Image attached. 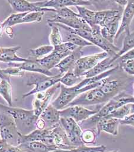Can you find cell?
I'll return each instance as SVG.
<instances>
[{"label":"cell","instance_id":"obj_18","mask_svg":"<svg viewBox=\"0 0 134 152\" xmlns=\"http://www.w3.org/2000/svg\"><path fill=\"white\" fill-rule=\"evenodd\" d=\"M13 11L17 13H25L32 12H54L56 11L53 8H40L35 6L33 2L25 0H10L8 1Z\"/></svg>","mask_w":134,"mask_h":152},{"label":"cell","instance_id":"obj_27","mask_svg":"<svg viewBox=\"0 0 134 152\" xmlns=\"http://www.w3.org/2000/svg\"><path fill=\"white\" fill-rule=\"evenodd\" d=\"M0 96L5 100L9 107H12V87L11 81L1 80Z\"/></svg>","mask_w":134,"mask_h":152},{"label":"cell","instance_id":"obj_50","mask_svg":"<svg viewBox=\"0 0 134 152\" xmlns=\"http://www.w3.org/2000/svg\"><path fill=\"white\" fill-rule=\"evenodd\" d=\"M1 48L0 47V56H1Z\"/></svg>","mask_w":134,"mask_h":152},{"label":"cell","instance_id":"obj_21","mask_svg":"<svg viewBox=\"0 0 134 152\" xmlns=\"http://www.w3.org/2000/svg\"><path fill=\"white\" fill-rule=\"evenodd\" d=\"M21 49L19 46L11 48H1V53L0 56V61L7 63H24L30 60V58H26L19 57L17 51Z\"/></svg>","mask_w":134,"mask_h":152},{"label":"cell","instance_id":"obj_45","mask_svg":"<svg viewBox=\"0 0 134 152\" xmlns=\"http://www.w3.org/2000/svg\"><path fill=\"white\" fill-rule=\"evenodd\" d=\"M0 79H1V80H8V81H11L10 77L5 75L3 72L2 69H1V68H0Z\"/></svg>","mask_w":134,"mask_h":152},{"label":"cell","instance_id":"obj_3","mask_svg":"<svg viewBox=\"0 0 134 152\" xmlns=\"http://www.w3.org/2000/svg\"><path fill=\"white\" fill-rule=\"evenodd\" d=\"M77 48L70 42H63L54 47L53 52L47 56L35 60L45 68L50 71L56 66L63 58L66 57Z\"/></svg>","mask_w":134,"mask_h":152},{"label":"cell","instance_id":"obj_19","mask_svg":"<svg viewBox=\"0 0 134 152\" xmlns=\"http://www.w3.org/2000/svg\"><path fill=\"white\" fill-rule=\"evenodd\" d=\"M9 66L12 67H19L24 71L32 72L33 73H37L45 76H53V74L48 69L45 68L39 63H37L35 60H32L30 58V60L24 63H8Z\"/></svg>","mask_w":134,"mask_h":152},{"label":"cell","instance_id":"obj_12","mask_svg":"<svg viewBox=\"0 0 134 152\" xmlns=\"http://www.w3.org/2000/svg\"><path fill=\"white\" fill-rule=\"evenodd\" d=\"M98 111L99 110H90L81 105H74L60 110L59 115L61 118H70L78 123L89 119Z\"/></svg>","mask_w":134,"mask_h":152},{"label":"cell","instance_id":"obj_48","mask_svg":"<svg viewBox=\"0 0 134 152\" xmlns=\"http://www.w3.org/2000/svg\"><path fill=\"white\" fill-rule=\"evenodd\" d=\"M50 152H73L71 150H63V149H56L55 151Z\"/></svg>","mask_w":134,"mask_h":152},{"label":"cell","instance_id":"obj_31","mask_svg":"<svg viewBox=\"0 0 134 152\" xmlns=\"http://www.w3.org/2000/svg\"><path fill=\"white\" fill-rule=\"evenodd\" d=\"M54 49V47L51 45H43L37 48L30 49L31 58L32 60H36L41 58L45 57L46 54L51 53Z\"/></svg>","mask_w":134,"mask_h":152},{"label":"cell","instance_id":"obj_37","mask_svg":"<svg viewBox=\"0 0 134 152\" xmlns=\"http://www.w3.org/2000/svg\"><path fill=\"white\" fill-rule=\"evenodd\" d=\"M0 152H24L18 146H14L7 141L0 139Z\"/></svg>","mask_w":134,"mask_h":152},{"label":"cell","instance_id":"obj_4","mask_svg":"<svg viewBox=\"0 0 134 152\" xmlns=\"http://www.w3.org/2000/svg\"><path fill=\"white\" fill-rule=\"evenodd\" d=\"M42 142L54 146L56 149L71 150L76 148L69 141L60 123L51 127H47V132Z\"/></svg>","mask_w":134,"mask_h":152},{"label":"cell","instance_id":"obj_40","mask_svg":"<svg viewBox=\"0 0 134 152\" xmlns=\"http://www.w3.org/2000/svg\"><path fill=\"white\" fill-rule=\"evenodd\" d=\"M122 68L128 74L130 75H134V59L129 60L125 62L119 63Z\"/></svg>","mask_w":134,"mask_h":152},{"label":"cell","instance_id":"obj_16","mask_svg":"<svg viewBox=\"0 0 134 152\" xmlns=\"http://www.w3.org/2000/svg\"><path fill=\"white\" fill-rule=\"evenodd\" d=\"M50 23H61L70 28L76 30H83L85 31H91L92 28L81 17L73 18H62L55 15L52 19L47 20Z\"/></svg>","mask_w":134,"mask_h":152},{"label":"cell","instance_id":"obj_38","mask_svg":"<svg viewBox=\"0 0 134 152\" xmlns=\"http://www.w3.org/2000/svg\"><path fill=\"white\" fill-rule=\"evenodd\" d=\"M56 15L62 18H73L80 17L78 13L70 10L68 7H64L56 10Z\"/></svg>","mask_w":134,"mask_h":152},{"label":"cell","instance_id":"obj_5","mask_svg":"<svg viewBox=\"0 0 134 152\" xmlns=\"http://www.w3.org/2000/svg\"><path fill=\"white\" fill-rule=\"evenodd\" d=\"M62 75L63 74H59L55 76H47L40 74L32 73L28 79L27 85L30 86L35 85V87L32 90L22 95V98H27L37 93L45 91L53 87L57 83H60Z\"/></svg>","mask_w":134,"mask_h":152},{"label":"cell","instance_id":"obj_10","mask_svg":"<svg viewBox=\"0 0 134 152\" xmlns=\"http://www.w3.org/2000/svg\"><path fill=\"white\" fill-rule=\"evenodd\" d=\"M107 53L103 52L100 53L91 54L81 57L75 63L73 72L78 76H82L84 74L91 69L97 63L108 57Z\"/></svg>","mask_w":134,"mask_h":152},{"label":"cell","instance_id":"obj_42","mask_svg":"<svg viewBox=\"0 0 134 152\" xmlns=\"http://www.w3.org/2000/svg\"><path fill=\"white\" fill-rule=\"evenodd\" d=\"M134 49L127 52V53H125V54L122 55L121 57H120L118 59H120V63H123L125 62L127 60H132L134 59Z\"/></svg>","mask_w":134,"mask_h":152},{"label":"cell","instance_id":"obj_6","mask_svg":"<svg viewBox=\"0 0 134 152\" xmlns=\"http://www.w3.org/2000/svg\"><path fill=\"white\" fill-rule=\"evenodd\" d=\"M122 16V13L120 11L107 10L105 18L99 26L102 37L112 44L119 29Z\"/></svg>","mask_w":134,"mask_h":152},{"label":"cell","instance_id":"obj_51","mask_svg":"<svg viewBox=\"0 0 134 152\" xmlns=\"http://www.w3.org/2000/svg\"><path fill=\"white\" fill-rule=\"evenodd\" d=\"M0 139H1V133H0Z\"/></svg>","mask_w":134,"mask_h":152},{"label":"cell","instance_id":"obj_17","mask_svg":"<svg viewBox=\"0 0 134 152\" xmlns=\"http://www.w3.org/2000/svg\"><path fill=\"white\" fill-rule=\"evenodd\" d=\"M119 124V120L115 118L104 117L99 120L96 125L97 137L102 131H104L114 136L117 135Z\"/></svg>","mask_w":134,"mask_h":152},{"label":"cell","instance_id":"obj_15","mask_svg":"<svg viewBox=\"0 0 134 152\" xmlns=\"http://www.w3.org/2000/svg\"><path fill=\"white\" fill-rule=\"evenodd\" d=\"M134 15V1H128V3L123 11L122 16L121 24L115 35L114 41L116 40L124 32L130 31V25Z\"/></svg>","mask_w":134,"mask_h":152},{"label":"cell","instance_id":"obj_41","mask_svg":"<svg viewBox=\"0 0 134 152\" xmlns=\"http://www.w3.org/2000/svg\"><path fill=\"white\" fill-rule=\"evenodd\" d=\"M119 123L122 125H129L134 127V114H131L122 119L119 120Z\"/></svg>","mask_w":134,"mask_h":152},{"label":"cell","instance_id":"obj_25","mask_svg":"<svg viewBox=\"0 0 134 152\" xmlns=\"http://www.w3.org/2000/svg\"><path fill=\"white\" fill-rule=\"evenodd\" d=\"M134 32H127L126 33L125 37L124 39L123 47L116 55L111 58V62L114 63L120 57L125 54L127 52L134 49Z\"/></svg>","mask_w":134,"mask_h":152},{"label":"cell","instance_id":"obj_49","mask_svg":"<svg viewBox=\"0 0 134 152\" xmlns=\"http://www.w3.org/2000/svg\"><path fill=\"white\" fill-rule=\"evenodd\" d=\"M121 152L120 151H113V152Z\"/></svg>","mask_w":134,"mask_h":152},{"label":"cell","instance_id":"obj_2","mask_svg":"<svg viewBox=\"0 0 134 152\" xmlns=\"http://www.w3.org/2000/svg\"><path fill=\"white\" fill-rule=\"evenodd\" d=\"M134 101L133 96L129 95L125 93V91H123L110 99L107 104H105L100 109H99V111L96 114L91 116L89 119L81 122V124L79 125L81 129L85 128L86 129H89L90 127L96 126L99 120L107 116L116 109L124 105L127 104H134Z\"/></svg>","mask_w":134,"mask_h":152},{"label":"cell","instance_id":"obj_43","mask_svg":"<svg viewBox=\"0 0 134 152\" xmlns=\"http://www.w3.org/2000/svg\"><path fill=\"white\" fill-rule=\"evenodd\" d=\"M35 126L37 129L39 130H43L46 128V124L43 120L39 118V119L36 121Z\"/></svg>","mask_w":134,"mask_h":152},{"label":"cell","instance_id":"obj_26","mask_svg":"<svg viewBox=\"0 0 134 152\" xmlns=\"http://www.w3.org/2000/svg\"><path fill=\"white\" fill-rule=\"evenodd\" d=\"M134 104H127L116 109L111 114L106 116L121 120L131 114H134Z\"/></svg>","mask_w":134,"mask_h":152},{"label":"cell","instance_id":"obj_22","mask_svg":"<svg viewBox=\"0 0 134 152\" xmlns=\"http://www.w3.org/2000/svg\"><path fill=\"white\" fill-rule=\"evenodd\" d=\"M39 118L45 121L46 128L51 127L60 123L59 110L54 108L51 104H49L41 113Z\"/></svg>","mask_w":134,"mask_h":152},{"label":"cell","instance_id":"obj_14","mask_svg":"<svg viewBox=\"0 0 134 152\" xmlns=\"http://www.w3.org/2000/svg\"><path fill=\"white\" fill-rule=\"evenodd\" d=\"M34 5L40 8H53L55 11L68 6H82L91 5L90 1H71V0H48L41 1L33 2Z\"/></svg>","mask_w":134,"mask_h":152},{"label":"cell","instance_id":"obj_24","mask_svg":"<svg viewBox=\"0 0 134 152\" xmlns=\"http://www.w3.org/2000/svg\"><path fill=\"white\" fill-rule=\"evenodd\" d=\"M111 57H107L104 60H101L99 63L95 65L91 69L84 74L82 76H85V78H90L94 76H98L101 74L110 69L113 68V64L111 62Z\"/></svg>","mask_w":134,"mask_h":152},{"label":"cell","instance_id":"obj_20","mask_svg":"<svg viewBox=\"0 0 134 152\" xmlns=\"http://www.w3.org/2000/svg\"><path fill=\"white\" fill-rule=\"evenodd\" d=\"M81 48L77 47L72 53L63 58L57 65L56 68H59L60 71V74H64L69 71L71 67H74L75 63L79 58L82 57L84 52L82 50Z\"/></svg>","mask_w":134,"mask_h":152},{"label":"cell","instance_id":"obj_35","mask_svg":"<svg viewBox=\"0 0 134 152\" xmlns=\"http://www.w3.org/2000/svg\"><path fill=\"white\" fill-rule=\"evenodd\" d=\"M45 12H28L22 18V23L41 22L45 15Z\"/></svg>","mask_w":134,"mask_h":152},{"label":"cell","instance_id":"obj_13","mask_svg":"<svg viewBox=\"0 0 134 152\" xmlns=\"http://www.w3.org/2000/svg\"><path fill=\"white\" fill-rule=\"evenodd\" d=\"M19 130L11 116L6 113H0V133L1 138L8 140H12L16 135Z\"/></svg>","mask_w":134,"mask_h":152},{"label":"cell","instance_id":"obj_36","mask_svg":"<svg viewBox=\"0 0 134 152\" xmlns=\"http://www.w3.org/2000/svg\"><path fill=\"white\" fill-rule=\"evenodd\" d=\"M106 150L107 147L104 145L89 147L85 145L71 149L73 152H105Z\"/></svg>","mask_w":134,"mask_h":152},{"label":"cell","instance_id":"obj_32","mask_svg":"<svg viewBox=\"0 0 134 152\" xmlns=\"http://www.w3.org/2000/svg\"><path fill=\"white\" fill-rule=\"evenodd\" d=\"M51 27V31L50 34V41L53 47L59 45L63 43V38L59 28L56 25L51 23H48Z\"/></svg>","mask_w":134,"mask_h":152},{"label":"cell","instance_id":"obj_34","mask_svg":"<svg viewBox=\"0 0 134 152\" xmlns=\"http://www.w3.org/2000/svg\"><path fill=\"white\" fill-rule=\"evenodd\" d=\"M97 136L93 129H86L82 131L81 138L84 145L94 144L97 139Z\"/></svg>","mask_w":134,"mask_h":152},{"label":"cell","instance_id":"obj_11","mask_svg":"<svg viewBox=\"0 0 134 152\" xmlns=\"http://www.w3.org/2000/svg\"><path fill=\"white\" fill-rule=\"evenodd\" d=\"M61 83H58L53 87H50L45 91L35 94L32 106L34 115L39 118L41 113L45 110L51 101L53 96L60 88Z\"/></svg>","mask_w":134,"mask_h":152},{"label":"cell","instance_id":"obj_46","mask_svg":"<svg viewBox=\"0 0 134 152\" xmlns=\"http://www.w3.org/2000/svg\"><path fill=\"white\" fill-rule=\"evenodd\" d=\"M115 2L119 5H123V6H126L128 3V1H116Z\"/></svg>","mask_w":134,"mask_h":152},{"label":"cell","instance_id":"obj_33","mask_svg":"<svg viewBox=\"0 0 134 152\" xmlns=\"http://www.w3.org/2000/svg\"><path fill=\"white\" fill-rule=\"evenodd\" d=\"M28 12L17 13L11 15L7 19L2 23V26L4 28L6 27H12L13 26L22 24V18L27 15Z\"/></svg>","mask_w":134,"mask_h":152},{"label":"cell","instance_id":"obj_30","mask_svg":"<svg viewBox=\"0 0 134 152\" xmlns=\"http://www.w3.org/2000/svg\"><path fill=\"white\" fill-rule=\"evenodd\" d=\"M63 42H70L71 44H74L76 46L81 48L90 45H93L91 43L81 37L78 35L72 33L68 34L65 39H63Z\"/></svg>","mask_w":134,"mask_h":152},{"label":"cell","instance_id":"obj_8","mask_svg":"<svg viewBox=\"0 0 134 152\" xmlns=\"http://www.w3.org/2000/svg\"><path fill=\"white\" fill-rule=\"evenodd\" d=\"M110 100L109 98L101 90L99 86L80 94L71 102L67 107L74 105L84 107L96 105L109 101Z\"/></svg>","mask_w":134,"mask_h":152},{"label":"cell","instance_id":"obj_44","mask_svg":"<svg viewBox=\"0 0 134 152\" xmlns=\"http://www.w3.org/2000/svg\"><path fill=\"white\" fill-rule=\"evenodd\" d=\"M5 32L9 36V38H13V28L12 27H6L4 28Z\"/></svg>","mask_w":134,"mask_h":152},{"label":"cell","instance_id":"obj_28","mask_svg":"<svg viewBox=\"0 0 134 152\" xmlns=\"http://www.w3.org/2000/svg\"><path fill=\"white\" fill-rule=\"evenodd\" d=\"M76 8L78 11V15L80 16V17L86 22V23L92 29L99 27L94 24V18L96 12L89 10L88 8L82 6H77Z\"/></svg>","mask_w":134,"mask_h":152},{"label":"cell","instance_id":"obj_23","mask_svg":"<svg viewBox=\"0 0 134 152\" xmlns=\"http://www.w3.org/2000/svg\"><path fill=\"white\" fill-rule=\"evenodd\" d=\"M18 146L24 152H50L56 150L54 146L39 141L25 142L19 145Z\"/></svg>","mask_w":134,"mask_h":152},{"label":"cell","instance_id":"obj_47","mask_svg":"<svg viewBox=\"0 0 134 152\" xmlns=\"http://www.w3.org/2000/svg\"><path fill=\"white\" fill-rule=\"evenodd\" d=\"M4 27L2 26V23L0 22V39L2 38V34H3V31H4Z\"/></svg>","mask_w":134,"mask_h":152},{"label":"cell","instance_id":"obj_1","mask_svg":"<svg viewBox=\"0 0 134 152\" xmlns=\"http://www.w3.org/2000/svg\"><path fill=\"white\" fill-rule=\"evenodd\" d=\"M119 66V65H117L98 76L84 78L81 82L73 87H67L61 84L60 93L51 105L59 110L63 109L80 94L99 86L102 83L104 79L113 74L117 70Z\"/></svg>","mask_w":134,"mask_h":152},{"label":"cell","instance_id":"obj_9","mask_svg":"<svg viewBox=\"0 0 134 152\" xmlns=\"http://www.w3.org/2000/svg\"><path fill=\"white\" fill-rule=\"evenodd\" d=\"M60 124L69 141L73 146L77 148L84 145L81 138L82 130L78 123L70 118H61Z\"/></svg>","mask_w":134,"mask_h":152},{"label":"cell","instance_id":"obj_39","mask_svg":"<svg viewBox=\"0 0 134 152\" xmlns=\"http://www.w3.org/2000/svg\"><path fill=\"white\" fill-rule=\"evenodd\" d=\"M2 71L5 75L9 77L11 76L22 77L24 75L25 72L19 67H12V66H9L8 68L5 69H2Z\"/></svg>","mask_w":134,"mask_h":152},{"label":"cell","instance_id":"obj_29","mask_svg":"<svg viewBox=\"0 0 134 152\" xmlns=\"http://www.w3.org/2000/svg\"><path fill=\"white\" fill-rule=\"evenodd\" d=\"M82 77L77 75L73 72L69 71L61 77L60 83L68 87H73L84 79Z\"/></svg>","mask_w":134,"mask_h":152},{"label":"cell","instance_id":"obj_7","mask_svg":"<svg viewBox=\"0 0 134 152\" xmlns=\"http://www.w3.org/2000/svg\"><path fill=\"white\" fill-rule=\"evenodd\" d=\"M0 110L10 115L14 120L16 126L22 124V126L30 129L35 126L36 121L39 119L34 115L33 110L14 108L2 104H0Z\"/></svg>","mask_w":134,"mask_h":152}]
</instances>
